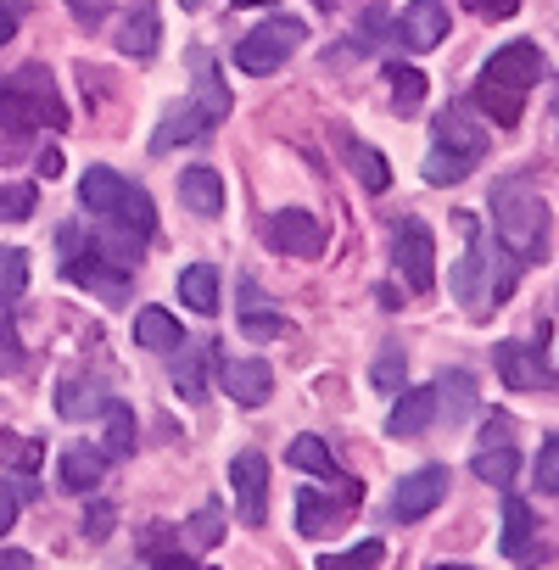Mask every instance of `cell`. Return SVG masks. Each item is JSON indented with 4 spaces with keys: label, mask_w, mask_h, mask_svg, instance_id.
<instances>
[{
    "label": "cell",
    "mask_w": 559,
    "mask_h": 570,
    "mask_svg": "<svg viewBox=\"0 0 559 570\" xmlns=\"http://www.w3.org/2000/svg\"><path fill=\"white\" fill-rule=\"evenodd\" d=\"M542 73H548V62L531 40H514V46L492 51V62L475 79V112H487L498 129H514L520 112H526V90L542 85Z\"/></svg>",
    "instance_id": "1"
},
{
    "label": "cell",
    "mask_w": 559,
    "mask_h": 570,
    "mask_svg": "<svg viewBox=\"0 0 559 570\" xmlns=\"http://www.w3.org/2000/svg\"><path fill=\"white\" fill-rule=\"evenodd\" d=\"M62 124H68V107L57 96V79L40 62L18 68L12 79H0V146H23L29 135L62 129Z\"/></svg>",
    "instance_id": "2"
},
{
    "label": "cell",
    "mask_w": 559,
    "mask_h": 570,
    "mask_svg": "<svg viewBox=\"0 0 559 570\" xmlns=\"http://www.w3.org/2000/svg\"><path fill=\"white\" fill-rule=\"evenodd\" d=\"M514 274H520V257H514V252L503 257L492 240H470V252L448 268V285H453V297H459L475 320H487L492 308L509 303Z\"/></svg>",
    "instance_id": "3"
},
{
    "label": "cell",
    "mask_w": 559,
    "mask_h": 570,
    "mask_svg": "<svg viewBox=\"0 0 559 570\" xmlns=\"http://www.w3.org/2000/svg\"><path fill=\"white\" fill-rule=\"evenodd\" d=\"M492 229L520 263H537L548 252V202L526 179H503L492 190Z\"/></svg>",
    "instance_id": "4"
},
{
    "label": "cell",
    "mask_w": 559,
    "mask_h": 570,
    "mask_svg": "<svg viewBox=\"0 0 559 570\" xmlns=\"http://www.w3.org/2000/svg\"><path fill=\"white\" fill-rule=\"evenodd\" d=\"M62 268H68V279H79L85 292H96L101 303H124V285H129V268L90 235V240H79V229L73 224H62Z\"/></svg>",
    "instance_id": "5"
},
{
    "label": "cell",
    "mask_w": 559,
    "mask_h": 570,
    "mask_svg": "<svg viewBox=\"0 0 559 570\" xmlns=\"http://www.w3.org/2000/svg\"><path fill=\"white\" fill-rule=\"evenodd\" d=\"M303 40H308V23H303V18H263V23L235 46V62H241V73H274Z\"/></svg>",
    "instance_id": "6"
},
{
    "label": "cell",
    "mask_w": 559,
    "mask_h": 570,
    "mask_svg": "<svg viewBox=\"0 0 559 570\" xmlns=\"http://www.w3.org/2000/svg\"><path fill=\"white\" fill-rule=\"evenodd\" d=\"M392 263H398L403 285H414V292H431L437 285V240H431L425 218H403L392 229Z\"/></svg>",
    "instance_id": "7"
},
{
    "label": "cell",
    "mask_w": 559,
    "mask_h": 570,
    "mask_svg": "<svg viewBox=\"0 0 559 570\" xmlns=\"http://www.w3.org/2000/svg\"><path fill=\"white\" fill-rule=\"evenodd\" d=\"M229 487H235V509H241V520H246V525H263V520H268V459H263L257 448L235 453V464H229Z\"/></svg>",
    "instance_id": "8"
},
{
    "label": "cell",
    "mask_w": 559,
    "mask_h": 570,
    "mask_svg": "<svg viewBox=\"0 0 559 570\" xmlns=\"http://www.w3.org/2000/svg\"><path fill=\"white\" fill-rule=\"evenodd\" d=\"M448 498V464H420L414 475L398 481L392 492V520H425Z\"/></svg>",
    "instance_id": "9"
},
{
    "label": "cell",
    "mask_w": 559,
    "mask_h": 570,
    "mask_svg": "<svg viewBox=\"0 0 559 570\" xmlns=\"http://www.w3.org/2000/svg\"><path fill=\"white\" fill-rule=\"evenodd\" d=\"M542 347H548V325H537L531 342H498L492 347V364H498L503 386H514V392L542 386Z\"/></svg>",
    "instance_id": "10"
},
{
    "label": "cell",
    "mask_w": 559,
    "mask_h": 570,
    "mask_svg": "<svg viewBox=\"0 0 559 570\" xmlns=\"http://www.w3.org/2000/svg\"><path fill=\"white\" fill-rule=\"evenodd\" d=\"M213 364H218V386H224L241 409L268 403L274 375H268V364H263V358H229V353H213Z\"/></svg>",
    "instance_id": "11"
},
{
    "label": "cell",
    "mask_w": 559,
    "mask_h": 570,
    "mask_svg": "<svg viewBox=\"0 0 559 570\" xmlns=\"http://www.w3.org/2000/svg\"><path fill=\"white\" fill-rule=\"evenodd\" d=\"M268 240L286 252V257H320V252H325V229H320L314 213H303V207H280V213L268 218Z\"/></svg>",
    "instance_id": "12"
},
{
    "label": "cell",
    "mask_w": 559,
    "mask_h": 570,
    "mask_svg": "<svg viewBox=\"0 0 559 570\" xmlns=\"http://www.w3.org/2000/svg\"><path fill=\"white\" fill-rule=\"evenodd\" d=\"M442 35H448V7H442V0H409L403 18H398L403 51H437Z\"/></svg>",
    "instance_id": "13"
},
{
    "label": "cell",
    "mask_w": 559,
    "mask_h": 570,
    "mask_svg": "<svg viewBox=\"0 0 559 570\" xmlns=\"http://www.w3.org/2000/svg\"><path fill=\"white\" fill-rule=\"evenodd\" d=\"M359 498H364V492H342V498H331V492L303 487V492H297V531H303V537H331V531L347 520V509H353Z\"/></svg>",
    "instance_id": "14"
},
{
    "label": "cell",
    "mask_w": 559,
    "mask_h": 570,
    "mask_svg": "<svg viewBox=\"0 0 559 570\" xmlns=\"http://www.w3.org/2000/svg\"><path fill=\"white\" fill-rule=\"evenodd\" d=\"M101 475H107V448H96V442H73V448H62L57 481H62L68 492H90V487H101Z\"/></svg>",
    "instance_id": "15"
},
{
    "label": "cell",
    "mask_w": 559,
    "mask_h": 570,
    "mask_svg": "<svg viewBox=\"0 0 559 570\" xmlns=\"http://www.w3.org/2000/svg\"><path fill=\"white\" fill-rule=\"evenodd\" d=\"M157 46H163L157 7H151V0H140V7H129L124 23H118V51L124 57H157Z\"/></svg>",
    "instance_id": "16"
},
{
    "label": "cell",
    "mask_w": 559,
    "mask_h": 570,
    "mask_svg": "<svg viewBox=\"0 0 559 570\" xmlns=\"http://www.w3.org/2000/svg\"><path fill=\"white\" fill-rule=\"evenodd\" d=\"M101 409H107V392H101L96 375L73 370V375L57 381V414H62V420H90V414H101Z\"/></svg>",
    "instance_id": "17"
},
{
    "label": "cell",
    "mask_w": 559,
    "mask_h": 570,
    "mask_svg": "<svg viewBox=\"0 0 559 570\" xmlns=\"http://www.w3.org/2000/svg\"><path fill=\"white\" fill-rule=\"evenodd\" d=\"M213 129V118L196 107V101H179L163 124H157V135H151V151H174V146H190V140H202Z\"/></svg>",
    "instance_id": "18"
},
{
    "label": "cell",
    "mask_w": 559,
    "mask_h": 570,
    "mask_svg": "<svg viewBox=\"0 0 559 570\" xmlns=\"http://www.w3.org/2000/svg\"><path fill=\"white\" fill-rule=\"evenodd\" d=\"M437 420V386H414L398 397L392 420H386V436H425Z\"/></svg>",
    "instance_id": "19"
},
{
    "label": "cell",
    "mask_w": 559,
    "mask_h": 570,
    "mask_svg": "<svg viewBox=\"0 0 559 570\" xmlns=\"http://www.w3.org/2000/svg\"><path fill=\"white\" fill-rule=\"evenodd\" d=\"M437 146L464 151V157H475V163H481V151H487V129L470 118V107H448V112L437 118Z\"/></svg>",
    "instance_id": "20"
},
{
    "label": "cell",
    "mask_w": 559,
    "mask_h": 570,
    "mask_svg": "<svg viewBox=\"0 0 559 570\" xmlns=\"http://www.w3.org/2000/svg\"><path fill=\"white\" fill-rule=\"evenodd\" d=\"M179 202L196 213V218H218L224 213V179L213 168H185L179 174Z\"/></svg>",
    "instance_id": "21"
},
{
    "label": "cell",
    "mask_w": 559,
    "mask_h": 570,
    "mask_svg": "<svg viewBox=\"0 0 559 570\" xmlns=\"http://www.w3.org/2000/svg\"><path fill=\"white\" fill-rule=\"evenodd\" d=\"M286 331H292V320L274 314V308H263V303H257V285L246 279V285H241V336H252V342H280Z\"/></svg>",
    "instance_id": "22"
},
{
    "label": "cell",
    "mask_w": 559,
    "mask_h": 570,
    "mask_svg": "<svg viewBox=\"0 0 559 570\" xmlns=\"http://www.w3.org/2000/svg\"><path fill=\"white\" fill-rule=\"evenodd\" d=\"M124 190H129V179L112 174V168H90V174L79 179V202H85V213H96V218H112L118 202H124Z\"/></svg>",
    "instance_id": "23"
},
{
    "label": "cell",
    "mask_w": 559,
    "mask_h": 570,
    "mask_svg": "<svg viewBox=\"0 0 559 570\" xmlns=\"http://www.w3.org/2000/svg\"><path fill=\"white\" fill-rule=\"evenodd\" d=\"M190 79H196V107L218 124V118L229 112V85L218 79V68H213L207 51H190Z\"/></svg>",
    "instance_id": "24"
},
{
    "label": "cell",
    "mask_w": 559,
    "mask_h": 570,
    "mask_svg": "<svg viewBox=\"0 0 559 570\" xmlns=\"http://www.w3.org/2000/svg\"><path fill=\"white\" fill-rule=\"evenodd\" d=\"M135 342L151 347V353H174V347H185V331L168 308H140L135 314Z\"/></svg>",
    "instance_id": "25"
},
{
    "label": "cell",
    "mask_w": 559,
    "mask_h": 570,
    "mask_svg": "<svg viewBox=\"0 0 559 570\" xmlns=\"http://www.w3.org/2000/svg\"><path fill=\"white\" fill-rule=\"evenodd\" d=\"M286 464H292V470H303V475H314V481H342L336 453H331V442H325V436H297V442L286 448Z\"/></svg>",
    "instance_id": "26"
},
{
    "label": "cell",
    "mask_w": 559,
    "mask_h": 570,
    "mask_svg": "<svg viewBox=\"0 0 559 570\" xmlns=\"http://www.w3.org/2000/svg\"><path fill=\"white\" fill-rule=\"evenodd\" d=\"M179 297H185V308H196V314H213V308H218V274H213L207 263H190V268H179Z\"/></svg>",
    "instance_id": "27"
},
{
    "label": "cell",
    "mask_w": 559,
    "mask_h": 570,
    "mask_svg": "<svg viewBox=\"0 0 559 570\" xmlns=\"http://www.w3.org/2000/svg\"><path fill=\"white\" fill-rule=\"evenodd\" d=\"M347 168L359 174V185H364L370 196H381V190L392 185V168H386V157H381L375 146H364V140H353V146H347Z\"/></svg>",
    "instance_id": "28"
},
{
    "label": "cell",
    "mask_w": 559,
    "mask_h": 570,
    "mask_svg": "<svg viewBox=\"0 0 559 570\" xmlns=\"http://www.w3.org/2000/svg\"><path fill=\"white\" fill-rule=\"evenodd\" d=\"M174 392L185 403H202L207 397V358L190 353V347H174Z\"/></svg>",
    "instance_id": "29"
},
{
    "label": "cell",
    "mask_w": 559,
    "mask_h": 570,
    "mask_svg": "<svg viewBox=\"0 0 559 570\" xmlns=\"http://www.w3.org/2000/svg\"><path fill=\"white\" fill-rule=\"evenodd\" d=\"M531 531H537L531 509H526L520 498H503V537H498V548H503L509 559H520V553L531 548Z\"/></svg>",
    "instance_id": "30"
},
{
    "label": "cell",
    "mask_w": 559,
    "mask_h": 570,
    "mask_svg": "<svg viewBox=\"0 0 559 570\" xmlns=\"http://www.w3.org/2000/svg\"><path fill=\"white\" fill-rule=\"evenodd\" d=\"M0 464L18 470V475H35V470L46 464V442L18 436V431H0Z\"/></svg>",
    "instance_id": "31"
},
{
    "label": "cell",
    "mask_w": 559,
    "mask_h": 570,
    "mask_svg": "<svg viewBox=\"0 0 559 570\" xmlns=\"http://www.w3.org/2000/svg\"><path fill=\"white\" fill-rule=\"evenodd\" d=\"M475 475H481L487 487H509V481L520 475V453H514L509 442H498V448H481V453H475Z\"/></svg>",
    "instance_id": "32"
},
{
    "label": "cell",
    "mask_w": 559,
    "mask_h": 570,
    "mask_svg": "<svg viewBox=\"0 0 559 570\" xmlns=\"http://www.w3.org/2000/svg\"><path fill=\"white\" fill-rule=\"evenodd\" d=\"M442 403H448V420H464L475 409V381L464 370H448L442 386H437V414H442Z\"/></svg>",
    "instance_id": "33"
},
{
    "label": "cell",
    "mask_w": 559,
    "mask_h": 570,
    "mask_svg": "<svg viewBox=\"0 0 559 570\" xmlns=\"http://www.w3.org/2000/svg\"><path fill=\"white\" fill-rule=\"evenodd\" d=\"M381 559H386V542H381V537H364L359 548L325 553V559H320V570H381Z\"/></svg>",
    "instance_id": "34"
},
{
    "label": "cell",
    "mask_w": 559,
    "mask_h": 570,
    "mask_svg": "<svg viewBox=\"0 0 559 570\" xmlns=\"http://www.w3.org/2000/svg\"><path fill=\"white\" fill-rule=\"evenodd\" d=\"M470 168H475V157H464V151H448V146H437V151L420 163V174H425L431 185H459Z\"/></svg>",
    "instance_id": "35"
},
{
    "label": "cell",
    "mask_w": 559,
    "mask_h": 570,
    "mask_svg": "<svg viewBox=\"0 0 559 570\" xmlns=\"http://www.w3.org/2000/svg\"><path fill=\"white\" fill-rule=\"evenodd\" d=\"M107 459H129L135 453V409L124 403H107Z\"/></svg>",
    "instance_id": "36"
},
{
    "label": "cell",
    "mask_w": 559,
    "mask_h": 570,
    "mask_svg": "<svg viewBox=\"0 0 559 570\" xmlns=\"http://www.w3.org/2000/svg\"><path fill=\"white\" fill-rule=\"evenodd\" d=\"M23 285H29V252L7 246V252H0V303H18Z\"/></svg>",
    "instance_id": "37"
},
{
    "label": "cell",
    "mask_w": 559,
    "mask_h": 570,
    "mask_svg": "<svg viewBox=\"0 0 559 570\" xmlns=\"http://www.w3.org/2000/svg\"><path fill=\"white\" fill-rule=\"evenodd\" d=\"M386 79H392V96L403 112H414L425 101V73L420 68H403V62H386Z\"/></svg>",
    "instance_id": "38"
},
{
    "label": "cell",
    "mask_w": 559,
    "mask_h": 570,
    "mask_svg": "<svg viewBox=\"0 0 559 570\" xmlns=\"http://www.w3.org/2000/svg\"><path fill=\"white\" fill-rule=\"evenodd\" d=\"M185 537H190V548H213V542L224 537V503H202V509L190 514Z\"/></svg>",
    "instance_id": "39"
},
{
    "label": "cell",
    "mask_w": 559,
    "mask_h": 570,
    "mask_svg": "<svg viewBox=\"0 0 559 570\" xmlns=\"http://www.w3.org/2000/svg\"><path fill=\"white\" fill-rule=\"evenodd\" d=\"M537 492L559 498V436H542L537 448Z\"/></svg>",
    "instance_id": "40"
},
{
    "label": "cell",
    "mask_w": 559,
    "mask_h": 570,
    "mask_svg": "<svg viewBox=\"0 0 559 570\" xmlns=\"http://www.w3.org/2000/svg\"><path fill=\"white\" fill-rule=\"evenodd\" d=\"M370 381H375L381 392H398V386H403V347H398V342H386V353L375 358Z\"/></svg>",
    "instance_id": "41"
},
{
    "label": "cell",
    "mask_w": 559,
    "mask_h": 570,
    "mask_svg": "<svg viewBox=\"0 0 559 570\" xmlns=\"http://www.w3.org/2000/svg\"><path fill=\"white\" fill-rule=\"evenodd\" d=\"M23 364V342H18V325L7 320V303H0V375H12Z\"/></svg>",
    "instance_id": "42"
},
{
    "label": "cell",
    "mask_w": 559,
    "mask_h": 570,
    "mask_svg": "<svg viewBox=\"0 0 559 570\" xmlns=\"http://www.w3.org/2000/svg\"><path fill=\"white\" fill-rule=\"evenodd\" d=\"M35 213V185H7L0 190V218H29Z\"/></svg>",
    "instance_id": "43"
},
{
    "label": "cell",
    "mask_w": 559,
    "mask_h": 570,
    "mask_svg": "<svg viewBox=\"0 0 559 570\" xmlns=\"http://www.w3.org/2000/svg\"><path fill=\"white\" fill-rule=\"evenodd\" d=\"M386 35H392V12H386V7H370V12H364L359 40H364V46H375V40H386Z\"/></svg>",
    "instance_id": "44"
},
{
    "label": "cell",
    "mask_w": 559,
    "mask_h": 570,
    "mask_svg": "<svg viewBox=\"0 0 559 570\" xmlns=\"http://www.w3.org/2000/svg\"><path fill=\"white\" fill-rule=\"evenodd\" d=\"M107 531H112V503H90V514H85V537L101 542Z\"/></svg>",
    "instance_id": "45"
},
{
    "label": "cell",
    "mask_w": 559,
    "mask_h": 570,
    "mask_svg": "<svg viewBox=\"0 0 559 570\" xmlns=\"http://www.w3.org/2000/svg\"><path fill=\"white\" fill-rule=\"evenodd\" d=\"M18 509H23V492L0 481V531H12V525H18Z\"/></svg>",
    "instance_id": "46"
},
{
    "label": "cell",
    "mask_w": 559,
    "mask_h": 570,
    "mask_svg": "<svg viewBox=\"0 0 559 570\" xmlns=\"http://www.w3.org/2000/svg\"><path fill=\"white\" fill-rule=\"evenodd\" d=\"M151 570H196V559L179 553V548H157V553H151Z\"/></svg>",
    "instance_id": "47"
},
{
    "label": "cell",
    "mask_w": 559,
    "mask_h": 570,
    "mask_svg": "<svg viewBox=\"0 0 559 570\" xmlns=\"http://www.w3.org/2000/svg\"><path fill=\"white\" fill-rule=\"evenodd\" d=\"M470 7H475L481 18H492V23H503V18H514V12H520V0H470Z\"/></svg>",
    "instance_id": "48"
},
{
    "label": "cell",
    "mask_w": 559,
    "mask_h": 570,
    "mask_svg": "<svg viewBox=\"0 0 559 570\" xmlns=\"http://www.w3.org/2000/svg\"><path fill=\"white\" fill-rule=\"evenodd\" d=\"M498 442H509V414H492L481 425V448H498Z\"/></svg>",
    "instance_id": "49"
},
{
    "label": "cell",
    "mask_w": 559,
    "mask_h": 570,
    "mask_svg": "<svg viewBox=\"0 0 559 570\" xmlns=\"http://www.w3.org/2000/svg\"><path fill=\"white\" fill-rule=\"evenodd\" d=\"M35 174H40V179H57V174H62V151H51V146L35 151Z\"/></svg>",
    "instance_id": "50"
},
{
    "label": "cell",
    "mask_w": 559,
    "mask_h": 570,
    "mask_svg": "<svg viewBox=\"0 0 559 570\" xmlns=\"http://www.w3.org/2000/svg\"><path fill=\"white\" fill-rule=\"evenodd\" d=\"M0 570H40V564H35V553H23V548H0Z\"/></svg>",
    "instance_id": "51"
},
{
    "label": "cell",
    "mask_w": 559,
    "mask_h": 570,
    "mask_svg": "<svg viewBox=\"0 0 559 570\" xmlns=\"http://www.w3.org/2000/svg\"><path fill=\"white\" fill-rule=\"evenodd\" d=\"M18 35V7H12V0H0V46H7Z\"/></svg>",
    "instance_id": "52"
},
{
    "label": "cell",
    "mask_w": 559,
    "mask_h": 570,
    "mask_svg": "<svg viewBox=\"0 0 559 570\" xmlns=\"http://www.w3.org/2000/svg\"><path fill=\"white\" fill-rule=\"evenodd\" d=\"M73 7H79V12H85V23H90V12L101 7V0H73Z\"/></svg>",
    "instance_id": "53"
},
{
    "label": "cell",
    "mask_w": 559,
    "mask_h": 570,
    "mask_svg": "<svg viewBox=\"0 0 559 570\" xmlns=\"http://www.w3.org/2000/svg\"><path fill=\"white\" fill-rule=\"evenodd\" d=\"M235 7H274V0H235Z\"/></svg>",
    "instance_id": "54"
},
{
    "label": "cell",
    "mask_w": 559,
    "mask_h": 570,
    "mask_svg": "<svg viewBox=\"0 0 559 570\" xmlns=\"http://www.w3.org/2000/svg\"><path fill=\"white\" fill-rule=\"evenodd\" d=\"M437 570H470V564H437Z\"/></svg>",
    "instance_id": "55"
},
{
    "label": "cell",
    "mask_w": 559,
    "mask_h": 570,
    "mask_svg": "<svg viewBox=\"0 0 559 570\" xmlns=\"http://www.w3.org/2000/svg\"><path fill=\"white\" fill-rule=\"evenodd\" d=\"M179 7H202V0H179Z\"/></svg>",
    "instance_id": "56"
}]
</instances>
